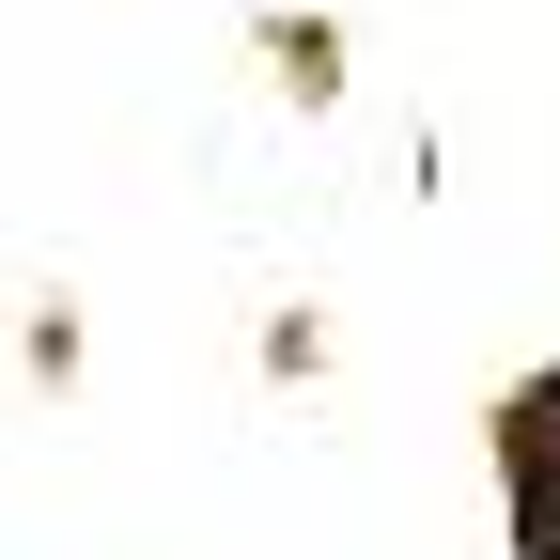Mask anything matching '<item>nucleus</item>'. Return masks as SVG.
Instances as JSON below:
<instances>
[{
	"instance_id": "nucleus-1",
	"label": "nucleus",
	"mask_w": 560,
	"mask_h": 560,
	"mask_svg": "<svg viewBox=\"0 0 560 560\" xmlns=\"http://www.w3.org/2000/svg\"><path fill=\"white\" fill-rule=\"evenodd\" d=\"M499 452H514V545H529V560H560V374L499 420Z\"/></svg>"
}]
</instances>
